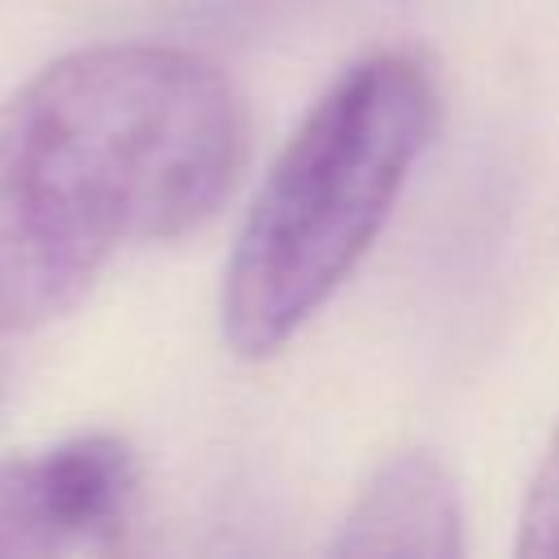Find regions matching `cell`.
<instances>
[{
  "label": "cell",
  "instance_id": "obj_1",
  "mask_svg": "<svg viewBox=\"0 0 559 559\" xmlns=\"http://www.w3.org/2000/svg\"><path fill=\"white\" fill-rule=\"evenodd\" d=\"M249 157L236 83L175 44L74 48L0 100V336L74 310L131 245L201 227Z\"/></svg>",
  "mask_w": 559,
  "mask_h": 559
},
{
  "label": "cell",
  "instance_id": "obj_2",
  "mask_svg": "<svg viewBox=\"0 0 559 559\" xmlns=\"http://www.w3.org/2000/svg\"><path fill=\"white\" fill-rule=\"evenodd\" d=\"M437 131L419 57L354 61L271 162L223 271V341L266 358L349 280Z\"/></svg>",
  "mask_w": 559,
  "mask_h": 559
},
{
  "label": "cell",
  "instance_id": "obj_3",
  "mask_svg": "<svg viewBox=\"0 0 559 559\" xmlns=\"http://www.w3.org/2000/svg\"><path fill=\"white\" fill-rule=\"evenodd\" d=\"M140 459L114 432L0 459V559L109 546L135 515Z\"/></svg>",
  "mask_w": 559,
  "mask_h": 559
},
{
  "label": "cell",
  "instance_id": "obj_4",
  "mask_svg": "<svg viewBox=\"0 0 559 559\" xmlns=\"http://www.w3.org/2000/svg\"><path fill=\"white\" fill-rule=\"evenodd\" d=\"M332 555H411V559H454L463 555V498L450 467L428 450L389 454L354 493Z\"/></svg>",
  "mask_w": 559,
  "mask_h": 559
},
{
  "label": "cell",
  "instance_id": "obj_5",
  "mask_svg": "<svg viewBox=\"0 0 559 559\" xmlns=\"http://www.w3.org/2000/svg\"><path fill=\"white\" fill-rule=\"evenodd\" d=\"M515 555L524 559H559V428L550 432L537 472L524 489L520 507V542Z\"/></svg>",
  "mask_w": 559,
  "mask_h": 559
}]
</instances>
